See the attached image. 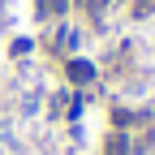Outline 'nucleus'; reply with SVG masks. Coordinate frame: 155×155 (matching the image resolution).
<instances>
[{
    "label": "nucleus",
    "mask_w": 155,
    "mask_h": 155,
    "mask_svg": "<svg viewBox=\"0 0 155 155\" xmlns=\"http://www.w3.org/2000/svg\"><path fill=\"white\" fill-rule=\"evenodd\" d=\"M69 78H73L78 86H86L91 78H95V65H91V61H69Z\"/></svg>",
    "instance_id": "nucleus-1"
},
{
    "label": "nucleus",
    "mask_w": 155,
    "mask_h": 155,
    "mask_svg": "<svg viewBox=\"0 0 155 155\" xmlns=\"http://www.w3.org/2000/svg\"><path fill=\"white\" fill-rule=\"evenodd\" d=\"M69 9V0H39V17H61Z\"/></svg>",
    "instance_id": "nucleus-2"
},
{
    "label": "nucleus",
    "mask_w": 155,
    "mask_h": 155,
    "mask_svg": "<svg viewBox=\"0 0 155 155\" xmlns=\"http://www.w3.org/2000/svg\"><path fill=\"white\" fill-rule=\"evenodd\" d=\"M108 5H112V0H86V13H95V17H99Z\"/></svg>",
    "instance_id": "nucleus-4"
},
{
    "label": "nucleus",
    "mask_w": 155,
    "mask_h": 155,
    "mask_svg": "<svg viewBox=\"0 0 155 155\" xmlns=\"http://www.w3.org/2000/svg\"><path fill=\"white\" fill-rule=\"evenodd\" d=\"M104 155H129V138H125V134H112L108 147H104Z\"/></svg>",
    "instance_id": "nucleus-3"
}]
</instances>
